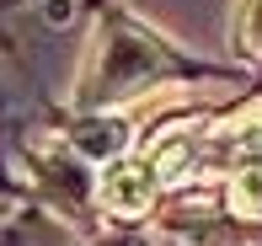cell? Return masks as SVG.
Here are the masks:
<instances>
[{
    "instance_id": "cell-3",
    "label": "cell",
    "mask_w": 262,
    "mask_h": 246,
    "mask_svg": "<svg viewBox=\"0 0 262 246\" xmlns=\"http://www.w3.org/2000/svg\"><path fill=\"white\" fill-rule=\"evenodd\" d=\"M70 145H75L86 161L107 166L113 155H123V150H128V123L118 118V113H97V118H80V123H70Z\"/></svg>"
},
{
    "instance_id": "cell-2",
    "label": "cell",
    "mask_w": 262,
    "mask_h": 246,
    "mask_svg": "<svg viewBox=\"0 0 262 246\" xmlns=\"http://www.w3.org/2000/svg\"><path fill=\"white\" fill-rule=\"evenodd\" d=\"M156 193H161V182H156V171H150V161H134V155H113L102 166V177H97L102 209H113V214H123V219L145 214V209L156 204Z\"/></svg>"
},
{
    "instance_id": "cell-4",
    "label": "cell",
    "mask_w": 262,
    "mask_h": 246,
    "mask_svg": "<svg viewBox=\"0 0 262 246\" xmlns=\"http://www.w3.org/2000/svg\"><path fill=\"white\" fill-rule=\"evenodd\" d=\"M230 209L241 219H257V161L241 166V177H235V187H230Z\"/></svg>"
},
{
    "instance_id": "cell-1",
    "label": "cell",
    "mask_w": 262,
    "mask_h": 246,
    "mask_svg": "<svg viewBox=\"0 0 262 246\" xmlns=\"http://www.w3.org/2000/svg\"><path fill=\"white\" fill-rule=\"evenodd\" d=\"M166 75V54L156 49V38L134 27H102L97 59H91V80L80 86V102L86 107H113V102H128L150 86V80Z\"/></svg>"
},
{
    "instance_id": "cell-5",
    "label": "cell",
    "mask_w": 262,
    "mask_h": 246,
    "mask_svg": "<svg viewBox=\"0 0 262 246\" xmlns=\"http://www.w3.org/2000/svg\"><path fill=\"white\" fill-rule=\"evenodd\" d=\"M246 59H257V0H246V38H241Z\"/></svg>"
}]
</instances>
